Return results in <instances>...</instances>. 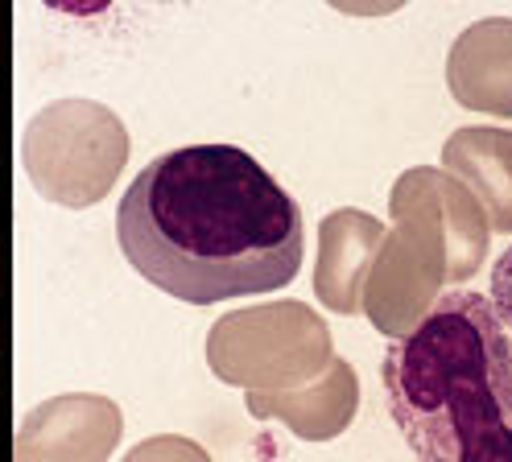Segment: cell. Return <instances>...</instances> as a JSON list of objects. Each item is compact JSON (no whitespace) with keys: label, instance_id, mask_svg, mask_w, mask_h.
Returning <instances> with one entry per match:
<instances>
[{"label":"cell","instance_id":"7a4b0ae2","mask_svg":"<svg viewBox=\"0 0 512 462\" xmlns=\"http://www.w3.org/2000/svg\"><path fill=\"white\" fill-rule=\"evenodd\" d=\"M380 376L418 462H512V351L484 293H442L389 343Z\"/></svg>","mask_w":512,"mask_h":462},{"label":"cell","instance_id":"277c9868","mask_svg":"<svg viewBox=\"0 0 512 462\" xmlns=\"http://www.w3.org/2000/svg\"><path fill=\"white\" fill-rule=\"evenodd\" d=\"M488 302H492V310L504 326V339H508V351H512V244L492 264V297Z\"/></svg>","mask_w":512,"mask_h":462},{"label":"cell","instance_id":"3957f363","mask_svg":"<svg viewBox=\"0 0 512 462\" xmlns=\"http://www.w3.org/2000/svg\"><path fill=\"white\" fill-rule=\"evenodd\" d=\"M100 417H108V409L75 396L42 405L21 421L13 462H91L112 442V429L100 434Z\"/></svg>","mask_w":512,"mask_h":462},{"label":"cell","instance_id":"6da1fadb","mask_svg":"<svg viewBox=\"0 0 512 462\" xmlns=\"http://www.w3.org/2000/svg\"><path fill=\"white\" fill-rule=\"evenodd\" d=\"M116 231L128 264L190 306L285 289L306 252L302 207L236 145L153 157L124 190Z\"/></svg>","mask_w":512,"mask_h":462}]
</instances>
